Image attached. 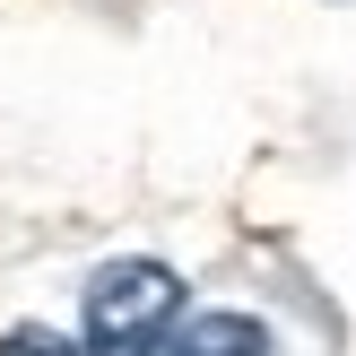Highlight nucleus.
<instances>
[{"mask_svg": "<svg viewBox=\"0 0 356 356\" xmlns=\"http://www.w3.org/2000/svg\"><path fill=\"white\" fill-rule=\"evenodd\" d=\"M183 313V278L165 261H104L87 278V348L96 356H148Z\"/></svg>", "mask_w": 356, "mask_h": 356, "instance_id": "1", "label": "nucleus"}, {"mask_svg": "<svg viewBox=\"0 0 356 356\" xmlns=\"http://www.w3.org/2000/svg\"><path fill=\"white\" fill-rule=\"evenodd\" d=\"M156 356H278V339L252 313H191L156 339Z\"/></svg>", "mask_w": 356, "mask_h": 356, "instance_id": "2", "label": "nucleus"}, {"mask_svg": "<svg viewBox=\"0 0 356 356\" xmlns=\"http://www.w3.org/2000/svg\"><path fill=\"white\" fill-rule=\"evenodd\" d=\"M0 356H79V348L52 339V330H9V339H0Z\"/></svg>", "mask_w": 356, "mask_h": 356, "instance_id": "3", "label": "nucleus"}]
</instances>
